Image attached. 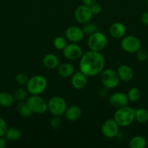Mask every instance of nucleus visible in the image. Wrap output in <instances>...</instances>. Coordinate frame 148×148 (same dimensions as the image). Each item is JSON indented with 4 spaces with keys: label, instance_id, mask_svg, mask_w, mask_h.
Segmentation results:
<instances>
[{
    "label": "nucleus",
    "instance_id": "obj_32",
    "mask_svg": "<svg viewBox=\"0 0 148 148\" xmlns=\"http://www.w3.org/2000/svg\"><path fill=\"white\" fill-rule=\"evenodd\" d=\"M8 127L5 120L0 117V137H4L6 134Z\"/></svg>",
    "mask_w": 148,
    "mask_h": 148
},
{
    "label": "nucleus",
    "instance_id": "obj_22",
    "mask_svg": "<svg viewBox=\"0 0 148 148\" xmlns=\"http://www.w3.org/2000/svg\"><path fill=\"white\" fill-rule=\"evenodd\" d=\"M129 146L131 148H145L147 146V140L143 136L136 135L131 139Z\"/></svg>",
    "mask_w": 148,
    "mask_h": 148
},
{
    "label": "nucleus",
    "instance_id": "obj_27",
    "mask_svg": "<svg viewBox=\"0 0 148 148\" xmlns=\"http://www.w3.org/2000/svg\"><path fill=\"white\" fill-rule=\"evenodd\" d=\"M28 95V92L27 89L25 88H18L15 91L13 96H14L15 100L18 101H23L24 100L27 99Z\"/></svg>",
    "mask_w": 148,
    "mask_h": 148
},
{
    "label": "nucleus",
    "instance_id": "obj_25",
    "mask_svg": "<svg viewBox=\"0 0 148 148\" xmlns=\"http://www.w3.org/2000/svg\"><path fill=\"white\" fill-rule=\"evenodd\" d=\"M127 96L129 101L131 102H136L140 99L142 96V93L139 88H131L127 92Z\"/></svg>",
    "mask_w": 148,
    "mask_h": 148
},
{
    "label": "nucleus",
    "instance_id": "obj_12",
    "mask_svg": "<svg viewBox=\"0 0 148 148\" xmlns=\"http://www.w3.org/2000/svg\"><path fill=\"white\" fill-rule=\"evenodd\" d=\"M108 101L110 106L116 109L127 106L129 101L127 94L122 92H113L109 96Z\"/></svg>",
    "mask_w": 148,
    "mask_h": 148
},
{
    "label": "nucleus",
    "instance_id": "obj_39",
    "mask_svg": "<svg viewBox=\"0 0 148 148\" xmlns=\"http://www.w3.org/2000/svg\"><path fill=\"white\" fill-rule=\"evenodd\" d=\"M145 1H147V0H145Z\"/></svg>",
    "mask_w": 148,
    "mask_h": 148
},
{
    "label": "nucleus",
    "instance_id": "obj_5",
    "mask_svg": "<svg viewBox=\"0 0 148 148\" xmlns=\"http://www.w3.org/2000/svg\"><path fill=\"white\" fill-rule=\"evenodd\" d=\"M107 44V36L100 31L90 35L87 40V45L89 50L101 52Z\"/></svg>",
    "mask_w": 148,
    "mask_h": 148
},
{
    "label": "nucleus",
    "instance_id": "obj_19",
    "mask_svg": "<svg viewBox=\"0 0 148 148\" xmlns=\"http://www.w3.org/2000/svg\"><path fill=\"white\" fill-rule=\"evenodd\" d=\"M75 72V68L71 63L65 62L59 65L57 67V73L61 77L68 78L71 77Z\"/></svg>",
    "mask_w": 148,
    "mask_h": 148
},
{
    "label": "nucleus",
    "instance_id": "obj_16",
    "mask_svg": "<svg viewBox=\"0 0 148 148\" xmlns=\"http://www.w3.org/2000/svg\"><path fill=\"white\" fill-rule=\"evenodd\" d=\"M110 36L115 39L123 38L126 33V27L123 23L115 22L110 25L109 28Z\"/></svg>",
    "mask_w": 148,
    "mask_h": 148
},
{
    "label": "nucleus",
    "instance_id": "obj_15",
    "mask_svg": "<svg viewBox=\"0 0 148 148\" xmlns=\"http://www.w3.org/2000/svg\"><path fill=\"white\" fill-rule=\"evenodd\" d=\"M81 116H82V110L79 106L75 105L67 107L64 113L65 118L70 121H78V119H80Z\"/></svg>",
    "mask_w": 148,
    "mask_h": 148
},
{
    "label": "nucleus",
    "instance_id": "obj_35",
    "mask_svg": "<svg viewBox=\"0 0 148 148\" xmlns=\"http://www.w3.org/2000/svg\"><path fill=\"white\" fill-rule=\"evenodd\" d=\"M108 90L109 89L103 87L100 90V92H99V95L101 98H105L107 96V94H108Z\"/></svg>",
    "mask_w": 148,
    "mask_h": 148
},
{
    "label": "nucleus",
    "instance_id": "obj_8",
    "mask_svg": "<svg viewBox=\"0 0 148 148\" xmlns=\"http://www.w3.org/2000/svg\"><path fill=\"white\" fill-rule=\"evenodd\" d=\"M120 46L126 53H135L141 49V42L137 37L130 35L122 38Z\"/></svg>",
    "mask_w": 148,
    "mask_h": 148
},
{
    "label": "nucleus",
    "instance_id": "obj_34",
    "mask_svg": "<svg viewBox=\"0 0 148 148\" xmlns=\"http://www.w3.org/2000/svg\"><path fill=\"white\" fill-rule=\"evenodd\" d=\"M141 22L142 24L148 25V11L145 12L141 16Z\"/></svg>",
    "mask_w": 148,
    "mask_h": 148
},
{
    "label": "nucleus",
    "instance_id": "obj_24",
    "mask_svg": "<svg viewBox=\"0 0 148 148\" xmlns=\"http://www.w3.org/2000/svg\"><path fill=\"white\" fill-rule=\"evenodd\" d=\"M17 111L19 114L24 118H29L33 114L31 110L28 106L26 102H23V101H20L17 103Z\"/></svg>",
    "mask_w": 148,
    "mask_h": 148
},
{
    "label": "nucleus",
    "instance_id": "obj_23",
    "mask_svg": "<svg viewBox=\"0 0 148 148\" xmlns=\"http://www.w3.org/2000/svg\"><path fill=\"white\" fill-rule=\"evenodd\" d=\"M135 121L139 124H145L148 121V111L145 108L135 109Z\"/></svg>",
    "mask_w": 148,
    "mask_h": 148
},
{
    "label": "nucleus",
    "instance_id": "obj_9",
    "mask_svg": "<svg viewBox=\"0 0 148 148\" xmlns=\"http://www.w3.org/2000/svg\"><path fill=\"white\" fill-rule=\"evenodd\" d=\"M120 126L114 119H106L101 126V132L107 138H114L119 132Z\"/></svg>",
    "mask_w": 148,
    "mask_h": 148
},
{
    "label": "nucleus",
    "instance_id": "obj_6",
    "mask_svg": "<svg viewBox=\"0 0 148 148\" xmlns=\"http://www.w3.org/2000/svg\"><path fill=\"white\" fill-rule=\"evenodd\" d=\"M100 79L102 86L109 90L115 88L120 82L117 71L113 69H103L100 73Z\"/></svg>",
    "mask_w": 148,
    "mask_h": 148
},
{
    "label": "nucleus",
    "instance_id": "obj_21",
    "mask_svg": "<svg viewBox=\"0 0 148 148\" xmlns=\"http://www.w3.org/2000/svg\"><path fill=\"white\" fill-rule=\"evenodd\" d=\"M4 137L7 141H17L21 138L22 133L20 129L16 127H10L7 129Z\"/></svg>",
    "mask_w": 148,
    "mask_h": 148
},
{
    "label": "nucleus",
    "instance_id": "obj_31",
    "mask_svg": "<svg viewBox=\"0 0 148 148\" xmlns=\"http://www.w3.org/2000/svg\"><path fill=\"white\" fill-rule=\"evenodd\" d=\"M136 57L139 62H145L148 59V53L145 49H139L136 52Z\"/></svg>",
    "mask_w": 148,
    "mask_h": 148
},
{
    "label": "nucleus",
    "instance_id": "obj_28",
    "mask_svg": "<svg viewBox=\"0 0 148 148\" xmlns=\"http://www.w3.org/2000/svg\"><path fill=\"white\" fill-rule=\"evenodd\" d=\"M82 29L83 30H84L85 35H89V36H90V35H91L92 33H95L96 31H97L96 25L92 23H90V21L88 22V23H85V24H84V26H83Z\"/></svg>",
    "mask_w": 148,
    "mask_h": 148
},
{
    "label": "nucleus",
    "instance_id": "obj_13",
    "mask_svg": "<svg viewBox=\"0 0 148 148\" xmlns=\"http://www.w3.org/2000/svg\"><path fill=\"white\" fill-rule=\"evenodd\" d=\"M65 38L71 43H78L84 39L85 33L78 26H71L65 30Z\"/></svg>",
    "mask_w": 148,
    "mask_h": 148
},
{
    "label": "nucleus",
    "instance_id": "obj_7",
    "mask_svg": "<svg viewBox=\"0 0 148 148\" xmlns=\"http://www.w3.org/2000/svg\"><path fill=\"white\" fill-rule=\"evenodd\" d=\"M66 101L60 96H52L47 101L48 111L53 116H61L64 115L65 110L67 108Z\"/></svg>",
    "mask_w": 148,
    "mask_h": 148
},
{
    "label": "nucleus",
    "instance_id": "obj_29",
    "mask_svg": "<svg viewBox=\"0 0 148 148\" xmlns=\"http://www.w3.org/2000/svg\"><path fill=\"white\" fill-rule=\"evenodd\" d=\"M28 77L25 73H22V72L17 73L15 75V82L20 85H26L28 81Z\"/></svg>",
    "mask_w": 148,
    "mask_h": 148
},
{
    "label": "nucleus",
    "instance_id": "obj_30",
    "mask_svg": "<svg viewBox=\"0 0 148 148\" xmlns=\"http://www.w3.org/2000/svg\"><path fill=\"white\" fill-rule=\"evenodd\" d=\"M49 125L54 130H57L62 125V120H61L60 116H53L52 119L49 121Z\"/></svg>",
    "mask_w": 148,
    "mask_h": 148
},
{
    "label": "nucleus",
    "instance_id": "obj_10",
    "mask_svg": "<svg viewBox=\"0 0 148 148\" xmlns=\"http://www.w3.org/2000/svg\"><path fill=\"white\" fill-rule=\"evenodd\" d=\"M63 55L70 61H76L81 59L83 55V50L80 46L75 43H71L67 45L62 50Z\"/></svg>",
    "mask_w": 148,
    "mask_h": 148
},
{
    "label": "nucleus",
    "instance_id": "obj_2",
    "mask_svg": "<svg viewBox=\"0 0 148 148\" xmlns=\"http://www.w3.org/2000/svg\"><path fill=\"white\" fill-rule=\"evenodd\" d=\"M113 119L120 127H129L135 121V109L128 105L118 108Z\"/></svg>",
    "mask_w": 148,
    "mask_h": 148
},
{
    "label": "nucleus",
    "instance_id": "obj_3",
    "mask_svg": "<svg viewBox=\"0 0 148 148\" xmlns=\"http://www.w3.org/2000/svg\"><path fill=\"white\" fill-rule=\"evenodd\" d=\"M48 82L46 78L43 75H34L29 78L26 89L30 95H41L46 90Z\"/></svg>",
    "mask_w": 148,
    "mask_h": 148
},
{
    "label": "nucleus",
    "instance_id": "obj_37",
    "mask_svg": "<svg viewBox=\"0 0 148 148\" xmlns=\"http://www.w3.org/2000/svg\"><path fill=\"white\" fill-rule=\"evenodd\" d=\"M7 147V141L3 137H0V148H5Z\"/></svg>",
    "mask_w": 148,
    "mask_h": 148
},
{
    "label": "nucleus",
    "instance_id": "obj_20",
    "mask_svg": "<svg viewBox=\"0 0 148 148\" xmlns=\"http://www.w3.org/2000/svg\"><path fill=\"white\" fill-rule=\"evenodd\" d=\"M15 101L12 94L7 92H0V106L9 108L14 104Z\"/></svg>",
    "mask_w": 148,
    "mask_h": 148
},
{
    "label": "nucleus",
    "instance_id": "obj_36",
    "mask_svg": "<svg viewBox=\"0 0 148 148\" xmlns=\"http://www.w3.org/2000/svg\"><path fill=\"white\" fill-rule=\"evenodd\" d=\"M96 2H97V0H82L83 4L88 6V7H91Z\"/></svg>",
    "mask_w": 148,
    "mask_h": 148
},
{
    "label": "nucleus",
    "instance_id": "obj_14",
    "mask_svg": "<svg viewBox=\"0 0 148 148\" xmlns=\"http://www.w3.org/2000/svg\"><path fill=\"white\" fill-rule=\"evenodd\" d=\"M87 77H88L84 75L81 71L74 72L73 75L71 76V85L73 86V88L76 90L84 89L87 85V82H88Z\"/></svg>",
    "mask_w": 148,
    "mask_h": 148
},
{
    "label": "nucleus",
    "instance_id": "obj_4",
    "mask_svg": "<svg viewBox=\"0 0 148 148\" xmlns=\"http://www.w3.org/2000/svg\"><path fill=\"white\" fill-rule=\"evenodd\" d=\"M26 102L33 114H44L48 111L47 101L40 95H31L28 97Z\"/></svg>",
    "mask_w": 148,
    "mask_h": 148
},
{
    "label": "nucleus",
    "instance_id": "obj_18",
    "mask_svg": "<svg viewBox=\"0 0 148 148\" xmlns=\"http://www.w3.org/2000/svg\"><path fill=\"white\" fill-rule=\"evenodd\" d=\"M42 63L46 69H55L59 66V61L57 56L54 53H47L44 56Z\"/></svg>",
    "mask_w": 148,
    "mask_h": 148
},
{
    "label": "nucleus",
    "instance_id": "obj_17",
    "mask_svg": "<svg viewBox=\"0 0 148 148\" xmlns=\"http://www.w3.org/2000/svg\"><path fill=\"white\" fill-rule=\"evenodd\" d=\"M118 75L120 80L123 82H129L132 80L134 76L133 70L130 66L127 64H122L118 68Z\"/></svg>",
    "mask_w": 148,
    "mask_h": 148
},
{
    "label": "nucleus",
    "instance_id": "obj_33",
    "mask_svg": "<svg viewBox=\"0 0 148 148\" xmlns=\"http://www.w3.org/2000/svg\"><path fill=\"white\" fill-rule=\"evenodd\" d=\"M90 8H91V12H92L93 14H99L102 11V7L101 4H98L97 2L91 5Z\"/></svg>",
    "mask_w": 148,
    "mask_h": 148
},
{
    "label": "nucleus",
    "instance_id": "obj_38",
    "mask_svg": "<svg viewBox=\"0 0 148 148\" xmlns=\"http://www.w3.org/2000/svg\"><path fill=\"white\" fill-rule=\"evenodd\" d=\"M147 5H148V0H147Z\"/></svg>",
    "mask_w": 148,
    "mask_h": 148
},
{
    "label": "nucleus",
    "instance_id": "obj_11",
    "mask_svg": "<svg viewBox=\"0 0 148 148\" xmlns=\"http://www.w3.org/2000/svg\"><path fill=\"white\" fill-rule=\"evenodd\" d=\"M92 16L93 14L91 12L90 7L84 5V4L78 6L75 9V12H74L75 20L81 24H85L89 22L92 18Z\"/></svg>",
    "mask_w": 148,
    "mask_h": 148
},
{
    "label": "nucleus",
    "instance_id": "obj_1",
    "mask_svg": "<svg viewBox=\"0 0 148 148\" xmlns=\"http://www.w3.org/2000/svg\"><path fill=\"white\" fill-rule=\"evenodd\" d=\"M105 66V59L100 52L88 51L80 59L79 69L87 77H95Z\"/></svg>",
    "mask_w": 148,
    "mask_h": 148
},
{
    "label": "nucleus",
    "instance_id": "obj_26",
    "mask_svg": "<svg viewBox=\"0 0 148 148\" xmlns=\"http://www.w3.org/2000/svg\"><path fill=\"white\" fill-rule=\"evenodd\" d=\"M68 45V40L63 36H57L53 40V46L57 50H63Z\"/></svg>",
    "mask_w": 148,
    "mask_h": 148
}]
</instances>
